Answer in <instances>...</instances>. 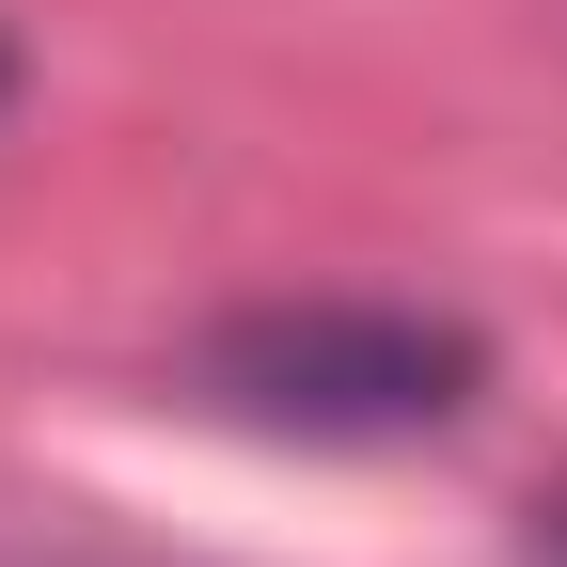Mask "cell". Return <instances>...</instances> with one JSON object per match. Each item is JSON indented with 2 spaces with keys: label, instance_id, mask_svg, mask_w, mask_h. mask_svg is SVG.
<instances>
[{
  "label": "cell",
  "instance_id": "7a4b0ae2",
  "mask_svg": "<svg viewBox=\"0 0 567 567\" xmlns=\"http://www.w3.org/2000/svg\"><path fill=\"white\" fill-rule=\"evenodd\" d=\"M536 551H551V567H567V488H551V505H536Z\"/></svg>",
  "mask_w": 567,
  "mask_h": 567
},
{
  "label": "cell",
  "instance_id": "3957f363",
  "mask_svg": "<svg viewBox=\"0 0 567 567\" xmlns=\"http://www.w3.org/2000/svg\"><path fill=\"white\" fill-rule=\"evenodd\" d=\"M0 95H17V48H0Z\"/></svg>",
  "mask_w": 567,
  "mask_h": 567
},
{
  "label": "cell",
  "instance_id": "6da1fadb",
  "mask_svg": "<svg viewBox=\"0 0 567 567\" xmlns=\"http://www.w3.org/2000/svg\"><path fill=\"white\" fill-rule=\"evenodd\" d=\"M189 394L268 442H442L488 394V347L410 300H252L189 347Z\"/></svg>",
  "mask_w": 567,
  "mask_h": 567
}]
</instances>
